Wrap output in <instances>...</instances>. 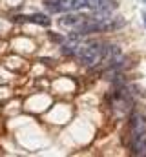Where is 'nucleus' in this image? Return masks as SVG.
Masks as SVG:
<instances>
[{
    "label": "nucleus",
    "instance_id": "nucleus-1",
    "mask_svg": "<svg viewBox=\"0 0 146 157\" xmlns=\"http://www.w3.org/2000/svg\"><path fill=\"white\" fill-rule=\"evenodd\" d=\"M102 46L104 44H101V42H93V44H88V46H79L77 57L80 59L82 64L95 66L102 60Z\"/></svg>",
    "mask_w": 146,
    "mask_h": 157
},
{
    "label": "nucleus",
    "instance_id": "nucleus-2",
    "mask_svg": "<svg viewBox=\"0 0 146 157\" xmlns=\"http://www.w3.org/2000/svg\"><path fill=\"white\" fill-rule=\"evenodd\" d=\"M90 20V17H86V15H79V13H68V15H62V18L59 20V24L62 26V28H68V29H79L84 22H88Z\"/></svg>",
    "mask_w": 146,
    "mask_h": 157
},
{
    "label": "nucleus",
    "instance_id": "nucleus-3",
    "mask_svg": "<svg viewBox=\"0 0 146 157\" xmlns=\"http://www.w3.org/2000/svg\"><path fill=\"white\" fill-rule=\"evenodd\" d=\"M130 128H132V137L141 135V133H146V117L143 115V113H139V112L132 113Z\"/></svg>",
    "mask_w": 146,
    "mask_h": 157
},
{
    "label": "nucleus",
    "instance_id": "nucleus-4",
    "mask_svg": "<svg viewBox=\"0 0 146 157\" xmlns=\"http://www.w3.org/2000/svg\"><path fill=\"white\" fill-rule=\"evenodd\" d=\"M17 20H22V22H33V24H40V26H49L51 20L46 17V15H40V13H35V15H28V17H17Z\"/></svg>",
    "mask_w": 146,
    "mask_h": 157
},
{
    "label": "nucleus",
    "instance_id": "nucleus-5",
    "mask_svg": "<svg viewBox=\"0 0 146 157\" xmlns=\"http://www.w3.org/2000/svg\"><path fill=\"white\" fill-rule=\"evenodd\" d=\"M133 154L135 155H146V133L133 137Z\"/></svg>",
    "mask_w": 146,
    "mask_h": 157
},
{
    "label": "nucleus",
    "instance_id": "nucleus-6",
    "mask_svg": "<svg viewBox=\"0 0 146 157\" xmlns=\"http://www.w3.org/2000/svg\"><path fill=\"white\" fill-rule=\"evenodd\" d=\"M44 6H46V9L49 13H60V11H64V6H62L60 0H44Z\"/></svg>",
    "mask_w": 146,
    "mask_h": 157
},
{
    "label": "nucleus",
    "instance_id": "nucleus-7",
    "mask_svg": "<svg viewBox=\"0 0 146 157\" xmlns=\"http://www.w3.org/2000/svg\"><path fill=\"white\" fill-rule=\"evenodd\" d=\"M82 7H88V0H71V11L82 9Z\"/></svg>",
    "mask_w": 146,
    "mask_h": 157
},
{
    "label": "nucleus",
    "instance_id": "nucleus-8",
    "mask_svg": "<svg viewBox=\"0 0 146 157\" xmlns=\"http://www.w3.org/2000/svg\"><path fill=\"white\" fill-rule=\"evenodd\" d=\"M143 17H144V26H146V13H144V15H143Z\"/></svg>",
    "mask_w": 146,
    "mask_h": 157
},
{
    "label": "nucleus",
    "instance_id": "nucleus-9",
    "mask_svg": "<svg viewBox=\"0 0 146 157\" xmlns=\"http://www.w3.org/2000/svg\"><path fill=\"white\" fill-rule=\"evenodd\" d=\"M144 2H146V0H144Z\"/></svg>",
    "mask_w": 146,
    "mask_h": 157
}]
</instances>
